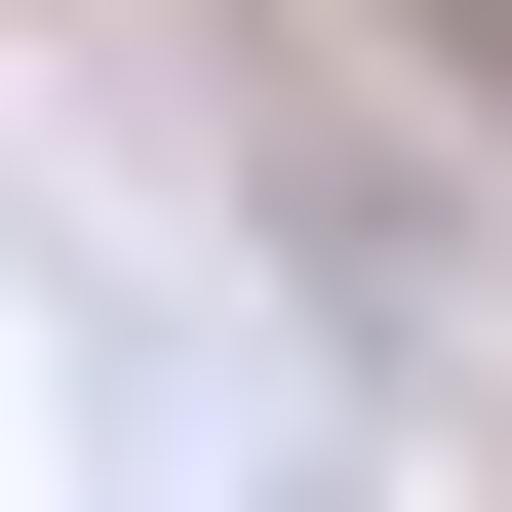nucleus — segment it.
I'll list each match as a JSON object with an SVG mask.
<instances>
[{
    "mask_svg": "<svg viewBox=\"0 0 512 512\" xmlns=\"http://www.w3.org/2000/svg\"><path fill=\"white\" fill-rule=\"evenodd\" d=\"M434 40H473V79H512V0H434Z\"/></svg>",
    "mask_w": 512,
    "mask_h": 512,
    "instance_id": "1",
    "label": "nucleus"
}]
</instances>
